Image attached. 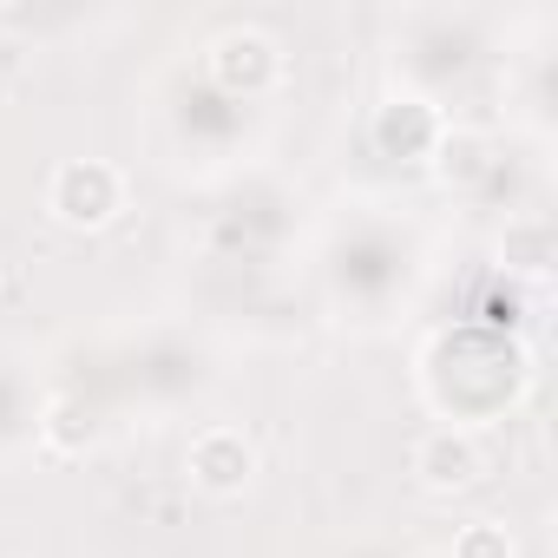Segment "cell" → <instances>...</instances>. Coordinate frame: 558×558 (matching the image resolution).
I'll return each mask as SVG.
<instances>
[{
    "instance_id": "8992f818",
    "label": "cell",
    "mask_w": 558,
    "mask_h": 558,
    "mask_svg": "<svg viewBox=\"0 0 558 558\" xmlns=\"http://www.w3.org/2000/svg\"><path fill=\"white\" fill-rule=\"evenodd\" d=\"M447 558H519V545H512V532H506L499 519H473V525L453 532Z\"/></svg>"
},
{
    "instance_id": "3957f363",
    "label": "cell",
    "mask_w": 558,
    "mask_h": 558,
    "mask_svg": "<svg viewBox=\"0 0 558 558\" xmlns=\"http://www.w3.org/2000/svg\"><path fill=\"white\" fill-rule=\"evenodd\" d=\"M486 480V447L473 440V427H427L414 440V486L427 499H460Z\"/></svg>"
},
{
    "instance_id": "5b68a950",
    "label": "cell",
    "mask_w": 558,
    "mask_h": 558,
    "mask_svg": "<svg viewBox=\"0 0 558 558\" xmlns=\"http://www.w3.org/2000/svg\"><path fill=\"white\" fill-rule=\"evenodd\" d=\"M368 138H375L381 158H434L440 138H447V119H440L434 99H421V93H395V99L375 106Z\"/></svg>"
},
{
    "instance_id": "277c9868",
    "label": "cell",
    "mask_w": 558,
    "mask_h": 558,
    "mask_svg": "<svg viewBox=\"0 0 558 558\" xmlns=\"http://www.w3.org/2000/svg\"><path fill=\"white\" fill-rule=\"evenodd\" d=\"M184 473H191V486L197 493H210V499H236L250 480H256V440L243 434V427H204L197 440H191V453H184Z\"/></svg>"
},
{
    "instance_id": "6da1fadb",
    "label": "cell",
    "mask_w": 558,
    "mask_h": 558,
    "mask_svg": "<svg viewBox=\"0 0 558 558\" xmlns=\"http://www.w3.org/2000/svg\"><path fill=\"white\" fill-rule=\"evenodd\" d=\"M125 197H132V184L112 158H66L47 178V217L60 230H80V236L112 230L125 217Z\"/></svg>"
},
{
    "instance_id": "52a82bcc",
    "label": "cell",
    "mask_w": 558,
    "mask_h": 558,
    "mask_svg": "<svg viewBox=\"0 0 558 558\" xmlns=\"http://www.w3.org/2000/svg\"><path fill=\"white\" fill-rule=\"evenodd\" d=\"M414 558H447V551H414Z\"/></svg>"
},
{
    "instance_id": "ba28073f",
    "label": "cell",
    "mask_w": 558,
    "mask_h": 558,
    "mask_svg": "<svg viewBox=\"0 0 558 558\" xmlns=\"http://www.w3.org/2000/svg\"><path fill=\"white\" fill-rule=\"evenodd\" d=\"M0 283H8V276H0Z\"/></svg>"
},
{
    "instance_id": "7a4b0ae2",
    "label": "cell",
    "mask_w": 558,
    "mask_h": 558,
    "mask_svg": "<svg viewBox=\"0 0 558 558\" xmlns=\"http://www.w3.org/2000/svg\"><path fill=\"white\" fill-rule=\"evenodd\" d=\"M204 73H210L217 93L256 99V93H269L283 80V47H276V34H263V27H217L204 40Z\"/></svg>"
}]
</instances>
